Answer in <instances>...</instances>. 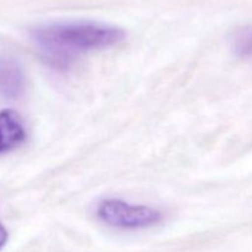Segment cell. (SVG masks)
<instances>
[{
  "instance_id": "4",
  "label": "cell",
  "mask_w": 252,
  "mask_h": 252,
  "mask_svg": "<svg viewBox=\"0 0 252 252\" xmlns=\"http://www.w3.org/2000/svg\"><path fill=\"white\" fill-rule=\"evenodd\" d=\"M24 89V75L15 62L2 61L0 63V91L6 97L20 96Z\"/></svg>"
},
{
  "instance_id": "2",
  "label": "cell",
  "mask_w": 252,
  "mask_h": 252,
  "mask_svg": "<svg viewBox=\"0 0 252 252\" xmlns=\"http://www.w3.org/2000/svg\"><path fill=\"white\" fill-rule=\"evenodd\" d=\"M98 218L122 229H143L162 220L161 212L147 206H133L118 199H107L98 206Z\"/></svg>"
},
{
  "instance_id": "5",
  "label": "cell",
  "mask_w": 252,
  "mask_h": 252,
  "mask_svg": "<svg viewBox=\"0 0 252 252\" xmlns=\"http://www.w3.org/2000/svg\"><path fill=\"white\" fill-rule=\"evenodd\" d=\"M7 241V231L2 224H0V250L5 246Z\"/></svg>"
},
{
  "instance_id": "1",
  "label": "cell",
  "mask_w": 252,
  "mask_h": 252,
  "mask_svg": "<svg viewBox=\"0 0 252 252\" xmlns=\"http://www.w3.org/2000/svg\"><path fill=\"white\" fill-rule=\"evenodd\" d=\"M31 36L47 59L63 65L81 53L120 43L126 32L97 22H65L37 27Z\"/></svg>"
},
{
  "instance_id": "3",
  "label": "cell",
  "mask_w": 252,
  "mask_h": 252,
  "mask_svg": "<svg viewBox=\"0 0 252 252\" xmlns=\"http://www.w3.org/2000/svg\"><path fill=\"white\" fill-rule=\"evenodd\" d=\"M25 138L26 130L19 113L12 110L0 111V154L17 148Z\"/></svg>"
}]
</instances>
